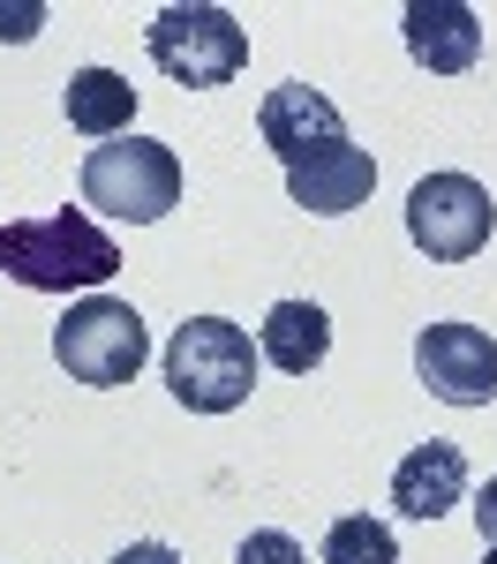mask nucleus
<instances>
[{"label":"nucleus","instance_id":"obj_17","mask_svg":"<svg viewBox=\"0 0 497 564\" xmlns=\"http://www.w3.org/2000/svg\"><path fill=\"white\" fill-rule=\"evenodd\" d=\"M114 564H181V550H166V542H129Z\"/></svg>","mask_w":497,"mask_h":564},{"label":"nucleus","instance_id":"obj_14","mask_svg":"<svg viewBox=\"0 0 497 564\" xmlns=\"http://www.w3.org/2000/svg\"><path fill=\"white\" fill-rule=\"evenodd\" d=\"M316 564H400V542H392V527H385V520L347 512V520H332L324 557H316Z\"/></svg>","mask_w":497,"mask_h":564},{"label":"nucleus","instance_id":"obj_18","mask_svg":"<svg viewBox=\"0 0 497 564\" xmlns=\"http://www.w3.org/2000/svg\"><path fill=\"white\" fill-rule=\"evenodd\" d=\"M475 527H483V542H497V475L483 481V497H475Z\"/></svg>","mask_w":497,"mask_h":564},{"label":"nucleus","instance_id":"obj_10","mask_svg":"<svg viewBox=\"0 0 497 564\" xmlns=\"http://www.w3.org/2000/svg\"><path fill=\"white\" fill-rule=\"evenodd\" d=\"M460 497H467V452L445 444V436L414 444L400 467H392V505H400L407 520H445Z\"/></svg>","mask_w":497,"mask_h":564},{"label":"nucleus","instance_id":"obj_11","mask_svg":"<svg viewBox=\"0 0 497 564\" xmlns=\"http://www.w3.org/2000/svg\"><path fill=\"white\" fill-rule=\"evenodd\" d=\"M369 188H377V159H369L361 143H339L332 159H316V166H294V174H287V196H294L302 212H316V218L361 212Z\"/></svg>","mask_w":497,"mask_h":564},{"label":"nucleus","instance_id":"obj_6","mask_svg":"<svg viewBox=\"0 0 497 564\" xmlns=\"http://www.w3.org/2000/svg\"><path fill=\"white\" fill-rule=\"evenodd\" d=\"M497 234V204L475 174H430L407 196V241L430 263H467L483 257Z\"/></svg>","mask_w":497,"mask_h":564},{"label":"nucleus","instance_id":"obj_9","mask_svg":"<svg viewBox=\"0 0 497 564\" xmlns=\"http://www.w3.org/2000/svg\"><path fill=\"white\" fill-rule=\"evenodd\" d=\"M400 31H407V53H414L430 76H460V68H475V53H483V15H475L467 0H407Z\"/></svg>","mask_w":497,"mask_h":564},{"label":"nucleus","instance_id":"obj_13","mask_svg":"<svg viewBox=\"0 0 497 564\" xmlns=\"http://www.w3.org/2000/svg\"><path fill=\"white\" fill-rule=\"evenodd\" d=\"M257 354L271 369H287V377H310L316 361L332 354V316L316 302H279L264 316V332H257Z\"/></svg>","mask_w":497,"mask_h":564},{"label":"nucleus","instance_id":"obj_12","mask_svg":"<svg viewBox=\"0 0 497 564\" xmlns=\"http://www.w3.org/2000/svg\"><path fill=\"white\" fill-rule=\"evenodd\" d=\"M61 113H68V129H76V135L114 143V135H129V121H136V84H129V76H114V68H76L68 90H61Z\"/></svg>","mask_w":497,"mask_h":564},{"label":"nucleus","instance_id":"obj_7","mask_svg":"<svg viewBox=\"0 0 497 564\" xmlns=\"http://www.w3.org/2000/svg\"><path fill=\"white\" fill-rule=\"evenodd\" d=\"M414 377L445 406H490L497 399V339L475 324H430L414 339Z\"/></svg>","mask_w":497,"mask_h":564},{"label":"nucleus","instance_id":"obj_4","mask_svg":"<svg viewBox=\"0 0 497 564\" xmlns=\"http://www.w3.org/2000/svg\"><path fill=\"white\" fill-rule=\"evenodd\" d=\"M53 354H61V369L76 384L114 391V384H136V369L151 354V332H143V316L129 302L84 294V302H68V316L53 324Z\"/></svg>","mask_w":497,"mask_h":564},{"label":"nucleus","instance_id":"obj_1","mask_svg":"<svg viewBox=\"0 0 497 564\" xmlns=\"http://www.w3.org/2000/svg\"><path fill=\"white\" fill-rule=\"evenodd\" d=\"M0 271L31 294H84V286H106L121 271V249L90 212L8 218L0 226Z\"/></svg>","mask_w":497,"mask_h":564},{"label":"nucleus","instance_id":"obj_5","mask_svg":"<svg viewBox=\"0 0 497 564\" xmlns=\"http://www.w3.org/2000/svg\"><path fill=\"white\" fill-rule=\"evenodd\" d=\"M151 61H159V76H174L181 90H219L241 76V61H249V39H241V23L212 8V0H196V8H159L151 15Z\"/></svg>","mask_w":497,"mask_h":564},{"label":"nucleus","instance_id":"obj_15","mask_svg":"<svg viewBox=\"0 0 497 564\" xmlns=\"http://www.w3.org/2000/svg\"><path fill=\"white\" fill-rule=\"evenodd\" d=\"M234 564H310V550H302L294 534H279V527H264V534H249V542L234 550Z\"/></svg>","mask_w":497,"mask_h":564},{"label":"nucleus","instance_id":"obj_16","mask_svg":"<svg viewBox=\"0 0 497 564\" xmlns=\"http://www.w3.org/2000/svg\"><path fill=\"white\" fill-rule=\"evenodd\" d=\"M45 8H0V39H39Z\"/></svg>","mask_w":497,"mask_h":564},{"label":"nucleus","instance_id":"obj_19","mask_svg":"<svg viewBox=\"0 0 497 564\" xmlns=\"http://www.w3.org/2000/svg\"><path fill=\"white\" fill-rule=\"evenodd\" d=\"M483 564H497V542H483Z\"/></svg>","mask_w":497,"mask_h":564},{"label":"nucleus","instance_id":"obj_8","mask_svg":"<svg viewBox=\"0 0 497 564\" xmlns=\"http://www.w3.org/2000/svg\"><path fill=\"white\" fill-rule=\"evenodd\" d=\"M257 135H264L271 151H279V166L294 174V166H316V159H332L339 143H347V121H339V106L310 84H279L264 90V106H257Z\"/></svg>","mask_w":497,"mask_h":564},{"label":"nucleus","instance_id":"obj_3","mask_svg":"<svg viewBox=\"0 0 497 564\" xmlns=\"http://www.w3.org/2000/svg\"><path fill=\"white\" fill-rule=\"evenodd\" d=\"M84 204L121 226H151L181 204V159L151 135H114L84 159Z\"/></svg>","mask_w":497,"mask_h":564},{"label":"nucleus","instance_id":"obj_2","mask_svg":"<svg viewBox=\"0 0 497 564\" xmlns=\"http://www.w3.org/2000/svg\"><path fill=\"white\" fill-rule=\"evenodd\" d=\"M257 361L241 324L226 316H188L174 339H166V391H174L188 414H234L249 391H257Z\"/></svg>","mask_w":497,"mask_h":564}]
</instances>
